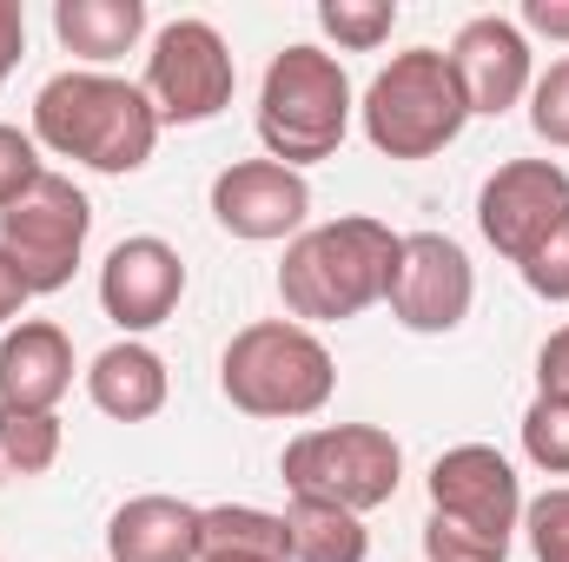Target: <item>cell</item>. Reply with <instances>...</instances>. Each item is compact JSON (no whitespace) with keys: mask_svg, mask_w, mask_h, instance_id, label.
<instances>
[{"mask_svg":"<svg viewBox=\"0 0 569 562\" xmlns=\"http://www.w3.org/2000/svg\"><path fill=\"white\" fill-rule=\"evenodd\" d=\"M146 100L159 113V127H206L232 107L239 87V60L226 47V33L212 20H166L146 47Z\"/></svg>","mask_w":569,"mask_h":562,"instance_id":"ba28073f","label":"cell"},{"mask_svg":"<svg viewBox=\"0 0 569 562\" xmlns=\"http://www.w3.org/2000/svg\"><path fill=\"white\" fill-rule=\"evenodd\" d=\"M284 530H291V562H365L371 556L365 516H351V510H338V503L291 496Z\"/></svg>","mask_w":569,"mask_h":562,"instance_id":"ffe728a7","label":"cell"},{"mask_svg":"<svg viewBox=\"0 0 569 562\" xmlns=\"http://www.w3.org/2000/svg\"><path fill=\"white\" fill-rule=\"evenodd\" d=\"M73 391V338L53 318H20L0 338V411H60Z\"/></svg>","mask_w":569,"mask_h":562,"instance_id":"9a60e30c","label":"cell"},{"mask_svg":"<svg viewBox=\"0 0 569 562\" xmlns=\"http://www.w3.org/2000/svg\"><path fill=\"white\" fill-rule=\"evenodd\" d=\"M27 298H33V291H27V279H20V272L7 265V252H0V331H13V324H20Z\"/></svg>","mask_w":569,"mask_h":562,"instance_id":"4dcf8cb0","label":"cell"},{"mask_svg":"<svg viewBox=\"0 0 569 562\" xmlns=\"http://www.w3.org/2000/svg\"><path fill=\"white\" fill-rule=\"evenodd\" d=\"M87 398H93V411L113 423H146L166 411V398H172V378H166V358L140 344V338H120V344H107L93 364H87Z\"/></svg>","mask_w":569,"mask_h":562,"instance_id":"e0dca14e","label":"cell"},{"mask_svg":"<svg viewBox=\"0 0 569 562\" xmlns=\"http://www.w3.org/2000/svg\"><path fill=\"white\" fill-rule=\"evenodd\" d=\"M517 272H523V284H530L543 304H569V219H557V225L517 259Z\"/></svg>","mask_w":569,"mask_h":562,"instance_id":"cb8c5ba5","label":"cell"},{"mask_svg":"<svg viewBox=\"0 0 569 562\" xmlns=\"http://www.w3.org/2000/svg\"><path fill=\"white\" fill-rule=\"evenodd\" d=\"M391 318L418 338H443L470 318L477 304V265L457 239L443 232H411L398 245V272H391V291H385Z\"/></svg>","mask_w":569,"mask_h":562,"instance_id":"30bf717a","label":"cell"},{"mask_svg":"<svg viewBox=\"0 0 569 562\" xmlns=\"http://www.w3.org/2000/svg\"><path fill=\"white\" fill-rule=\"evenodd\" d=\"M398 27L391 0H318V33L338 40V53H378Z\"/></svg>","mask_w":569,"mask_h":562,"instance_id":"7402d4cb","label":"cell"},{"mask_svg":"<svg viewBox=\"0 0 569 562\" xmlns=\"http://www.w3.org/2000/svg\"><path fill=\"white\" fill-rule=\"evenodd\" d=\"M186 298V259L166 245V239H120L100 265V311L127 331V338H146L159 331Z\"/></svg>","mask_w":569,"mask_h":562,"instance_id":"5bb4252c","label":"cell"},{"mask_svg":"<svg viewBox=\"0 0 569 562\" xmlns=\"http://www.w3.org/2000/svg\"><path fill=\"white\" fill-rule=\"evenodd\" d=\"M351 113H358V100H351V73H345L338 53H325L311 40L272 53L266 80H259V145H266V159H279L291 172L331 159L351 133Z\"/></svg>","mask_w":569,"mask_h":562,"instance_id":"277c9868","label":"cell"},{"mask_svg":"<svg viewBox=\"0 0 569 562\" xmlns=\"http://www.w3.org/2000/svg\"><path fill=\"white\" fill-rule=\"evenodd\" d=\"M398 232L385 219H331V225H311L284 245L279 259V298L291 311V324H345V318H365L371 304H385L391 272H398Z\"/></svg>","mask_w":569,"mask_h":562,"instance_id":"7a4b0ae2","label":"cell"},{"mask_svg":"<svg viewBox=\"0 0 569 562\" xmlns=\"http://www.w3.org/2000/svg\"><path fill=\"white\" fill-rule=\"evenodd\" d=\"M67 450L60 411H0V463L13 476H47Z\"/></svg>","mask_w":569,"mask_h":562,"instance_id":"44dd1931","label":"cell"},{"mask_svg":"<svg viewBox=\"0 0 569 562\" xmlns=\"http://www.w3.org/2000/svg\"><path fill=\"white\" fill-rule=\"evenodd\" d=\"M443 60H450L457 87H463L470 120H477V113L497 120V113H510L517 100H530V87H537L530 40H523V27L503 20V13H477V20H463Z\"/></svg>","mask_w":569,"mask_h":562,"instance_id":"4fadbf2b","label":"cell"},{"mask_svg":"<svg viewBox=\"0 0 569 562\" xmlns=\"http://www.w3.org/2000/svg\"><path fill=\"white\" fill-rule=\"evenodd\" d=\"M305 212H311V179L279 159H239L212 179V219H219V232H232L246 245L298 239Z\"/></svg>","mask_w":569,"mask_h":562,"instance_id":"7c38bea8","label":"cell"},{"mask_svg":"<svg viewBox=\"0 0 569 562\" xmlns=\"http://www.w3.org/2000/svg\"><path fill=\"white\" fill-rule=\"evenodd\" d=\"M20 53H27V13H20V0H0V87L20 67Z\"/></svg>","mask_w":569,"mask_h":562,"instance_id":"f546056e","label":"cell"},{"mask_svg":"<svg viewBox=\"0 0 569 562\" xmlns=\"http://www.w3.org/2000/svg\"><path fill=\"white\" fill-rule=\"evenodd\" d=\"M358 127L385 159H437L470 127V107L437 47H405V53H391V67L371 73V87L358 100Z\"/></svg>","mask_w":569,"mask_h":562,"instance_id":"5b68a950","label":"cell"},{"mask_svg":"<svg viewBox=\"0 0 569 562\" xmlns=\"http://www.w3.org/2000/svg\"><path fill=\"white\" fill-rule=\"evenodd\" d=\"M517 27H523V40H530V33H537V40H569V0H523Z\"/></svg>","mask_w":569,"mask_h":562,"instance_id":"83f0119b","label":"cell"},{"mask_svg":"<svg viewBox=\"0 0 569 562\" xmlns=\"http://www.w3.org/2000/svg\"><path fill=\"white\" fill-rule=\"evenodd\" d=\"M557 219H569V172L557 159H510L477 192V232L497 245V259H523Z\"/></svg>","mask_w":569,"mask_h":562,"instance_id":"8fae6325","label":"cell"},{"mask_svg":"<svg viewBox=\"0 0 569 562\" xmlns=\"http://www.w3.org/2000/svg\"><path fill=\"white\" fill-rule=\"evenodd\" d=\"M523 536L537 562H569V483H550L523 503Z\"/></svg>","mask_w":569,"mask_h":562,"instance_id":"d4e9b609","label":"cell"},{"mask_svg":"<svg viewBox=\"0 0 569 562\" xmlns=\"http://www.w3.org/2000/svg\"><path fill=\"white\" fill-rule=\"evenodd\" d=\"M33 145H47L53 159H73L87 172L127 179L159 145V113H152L146 87H133V80L67 67L33 93Z\"/></svg>","mask_w":569,"mask_h":562,"instance_id":"6da1fadb","label":"cell"},{"mask_svg":"<svg viewBox=\"0 0 569 562\" xmlns=\"http://www.w3.org/2000/svg\"><path fill=\"white\" fill-rule=\"evenodd\" d=\"M53 33L73 60L107 73L146 40V0H53Z\"/></svg>","mask_w":569,"mask_h":562,"instance_id":"ac0fdd59","label":"cell"},{"mask_svg":"<svg viewBox=\"0 0 569 562\" xmlns=\"http://www.w3.org/2000/svg\"><path fill=\"white\" fill-rule=\"evenodd\" d=\"M537 391H563L569 398V324L550 331L543 351H537Z\"/></svg>","mask_w":569,"mask_h":562,"instance_id":"f1b7e54d","label":"cell"},{"mask_svg":"<svg viewBox=\"0 0 569 562\" xmlns=\"http://www.w3.org/2000/svg\"><path fill=\"white\" fill-rule=\"evenodd\" d=\"M87 232H93V205L67 172H40L7 212H0V252L7 265L27 279L33 298L67 291L80 259H87Z\"/></svg>","mask_w":569,"mask_h":562,"instance_id":"52a82bcc","label":"cell"},{"mask_svg":"<svg viewBox=\"0 0 569 562\" xmlns=\"http://www.w3.org/2000/svg\"><path fill=\"white\" fill-rule=\"evenodd\" d=\"M199 562H291L284 510L212 503V510L199 516Z\"/></svg>","mask_w":569,"mask_h":562,"instance_id":"d6986e66","label":"cell"},{"mask_svg":"<svg viewBox=\"0 0 569 562\" xmlns=\"http://www.w3.org/2000/svg\"><path fill=\"white\" fill-rule=\"evenodd\" d=\"M430 490V516L437 523H450V530H463V536H477V543H497V550H510V536L523 530V476H517V463L503 456V450H490V443H457V450H443L437 463H430L425 476Z\"/></svg>","mask_w":569,"mask_h":562,"instance_id":"9c48e42d","label":"cell"},{"mask_svg":"<svg viewBox=\"0 0 569 562\" xmlns=\"http://www.w3.org/2000/svg\"><path fill=\"white\" fill-rule=\"evenodd\" d=\"M517 436H523V456L543 476H569V398L563 391H537L523 423H517Z\"/></svg>","mask_w":569,"mask_h":562,"instance_id":"603a6c76","label":"cell"},{"mask_svg":"<svg viewBox=\"0 0 569 562\" xmlns=\"http://www.w3.org/2000/svg\"><path fill=\"white\" fill-rule=\"evenodd\" d=\"M199 503L146 490L107 516V562H199Z\"/></svg>","mask_w":569,"mask_h":562,"instance_id":"2e32d148","label":"cell"},{"mask_svg":"<svg viewBox=\"0 0 569 562\" xmlns=\"http://www.w3.org/2000/svg\"><path fill=\"white\" fill-rule=\"evenodd\" d=\"M530 127H537L543 145L569 152V53L537 73V87H530Z\"/></svg>","mask_w":569,"mask_h":562,"instance_id":"484cf974","label":"cell"},{"mask_svg":"<svg viewBox=\"0 0 569 562\" xmlns=\"http://www.w3.org/2000/svg\"><path fill=\"white\" fill-rule=\"evenodd\" d=\"M219 391L246 418L305 423L331 404L338 364H331V351H325L318 331H305L291 318H259V324L232 331V344L219 358Z\"/></svg>","mask_w":569,"mask_h":562,"instance_id":"3957f363","label":"cell"},{"mask_svg":"<svg viewBox=\"0 0 569 562\" xmlns=\"http://www.w3.org/2000/svg\"><path fill=\"white\" fill-rule=\"evenodd\" d=\"M47 165H40V145H33V133H20V127H0V212L40 179Z\"/></svg>","mask_w":569,"mask_h":562,"instance_id":"4316f807","label":"cell"},{"mask_svg":"<svg viewBox=\"0 0 569 562\" xmlns=\"http://www.w3.org/2000/svg\"><path fill=\"white\" fill-rule=\"evenodd\" d=\"M279 476L291 496H311V503H338L351 516L378 510L398 496L405 483V450L391 430L378 423H318V430H298L279 456Z\"/></svg>","mask_w":569,"mask_h":562,"instance_id":"8992f818","label":"cell"},{"mask_svg":"<svg viewBox=\"0 0 569 562\" xmlns=\"http://www.w3.org/2000/svg\"><path fill=\"white\" fill-rule=\"evenodd\" d=\"M0 476H7V463H0Z\"/></svg>","mask_w":569,"mask_h":562,"instance_id":"1f68e13d","label":"cell"}]
</instances>
